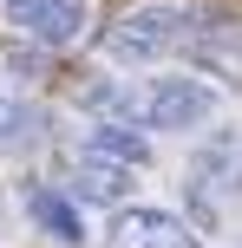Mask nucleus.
<instances>
[{"label":"nucleus","mask_w":242,"mask_h":248,"mask_svg":"<svg viewBox=\"0 0 242 248\" xmlns=\"http://www.w3.org/2000/svg\"><path fill=\"white\" fill-rule=\"evenodd\" d=\"M216 105H223V92L210 78H190V72H157L138 92V118L157 124V131H203L216 118Z\"/></svg>","instance_id":"1"},{"label":"nucleus","mask_w":242,"mask_h":248,"mask_svg":"<svg viewBox=\"0 0 242 248\" xmlns=\"http://www.w3.org/2000/svg\"><path fill=\"white\" fill-rule=\"evenodd\" d=\"M183 39H190V13L183 7H138L105 33V59L112 65H157Z\"/></svg>","instance_id":"2"},{"label":"nucleus","mask_w":242,"mask_h":248,"mask_svg":"<svg viewBox=\"0 0 242 248\" xmlns=\"http://www.w3.org/2000/svg\"><path fill=\"white\" fill-rule=\"evenodd\" d=\"M105 248H196V229L177 209H157V202H125V209L105 222Z\"/></svg>","instance_id":"3"},{"label":"nucleus","mask_w":242,"mask_h":248,"mask_svg":"<svg viewBox=\"0 0 242 248\" xmlns=\"http://www.w3.org/2000/svg\"><path fill=\"white\" fill-rule=\"evenodd\" d=\"M0 20L39 46H72L85 33V0H0Z\"/></svg>","instance_id":"4"},{"label":"nucleus","mask_w":242,"mask_h":248,"mask_svg":"<svg viewBox=\"0 0 242 248\" xmlns=\"http://www.w3.org/2000/svg\"><path fill=\"white\" fill-rule=\"evenodd\" d=\"M26 216H33V229L46 242L85 248V216H79V202L65 196V189H26Z\"/></svg>","instance_id":"5"},{"label":"nucleus","mask_w":242,"mask_h":248,"mask_svg":"<svg viewBox=\"0 0 242 248\" xmlns=\"http://www.w3.org/2000/svg\"><path fill=\"white\" fill-rule=\"evenodd\" d=\"M85 157L144 170V163H151V137H144L138 124H125V118H98V124H85Z\"/></svg>","instance_id":"6"},{"label":"nucleus","mask_w":242,"mask_h":248,"mask_svg":"<svg viewBox=\"0 0 242 248\" xmlns=\"http://www.w3.org/2000/svg\"><path fill=\"white\" fill-rule=\"evenodd\" d=\"M125 196H131V170H125V163L79 157V170H72V202H105V209H125Z\"/></svg>","instance_id":"7"},{"label":"nucleus","mask_w":242,"mask_h":248,"mask_svg":"<svg viewBox=\"0 0 242 248\" xmlns=\"http://www.w3.org/2000/svg\"><path fill=\"white\" fill-rule=\"evenodd\" d=\"M39 105H26V98H13V92H0V150H26L39 137Z\"/></svg>","instance_id":"8"},{"label":"nucleus","mask_w":242,"mask_h":248,"mask_svg":"<svg viewBox=\"0 0 242 248\" xmlns=\"http://www.w3.org/2000/svg\"><path fill=\"white\" fill-rule=\"evenodd\" d=\"M196 176H203V189H210V183L242 189V144H236V137H216V144L196 157Z\"/></svg>","instance_id":"9"},{"label":"nucleus","mask_w":242,"mask_h":248,"mask_svg":"<svg viewBox=\"0 0 242 248\" xmlns=\"http://www.w3.org/2000/svg\"><path fill=\"white\" fill-rule=\"evenodd\" d=\"M79 105H92V111H125V105H138L118 78H92L85 92H79Z\"/></svg>","instance_id":"10"}]
</instances>
